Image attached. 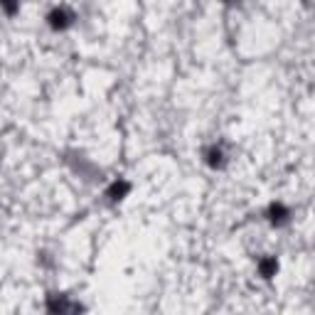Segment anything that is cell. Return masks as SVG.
<instances>
[{"instance_id":"6da1fadb","label":"cell","mask_w":315,"mask_h":315,"mask_svg":"<svg viewBox=\"0 0 315 315\" xmlns=\"http://www.w3.org/2000/svg\"><path fill=\"white\" fill-rule=\"evenodd\" d=\"M50 25L54 27V30H64V27L72 25V15L67 13V10H54V13L50 15Z\"/></svg>"},{"instance_id":"7a4b0ae2","label":"cell","mask_w":315,"mask_h":315,"mask_svg":"<svg viewBox=\"0 0 315 315\" xmlns=\"http://www.w3.org/2000/svg\"><path fill=\"white\" fill-rule=\"evenodd\" d=\"M276 268H278V264L274 261V259H271V261H264V264H261V274H264L266 278H271V276H274V271H276Z\"/></svg>"},{"instance_id":"3957f363","label":"cell","mask_w":315,"mask_h":315,"mask_svg":"<svg viewBox=\"0 0 315 315\" xmlns=\"http://www.w3.org/2000/svg\"><path fill=\"white\" fill-rule=\"evenodd\" d=\"M207 155H209V158H207V163H209V165H215V167H217V165H222V153H219V151H209Z\"/></svg>"},{"instance_id":"277c9868","label":"cell","mask_w":315,"mask_h":315,"mask_svg":"<svg viewBox=\"0 0 315 315\" xmlns=\"http://www.w3.org/2000/svg\"><path fill=\"white\" fill-rule=\"evenodd\" d=\"M0 5H3V8H5V10H8V13H15V10H17V5H20V3H17V0H0Z\"/></svg>"}]
</instances>
